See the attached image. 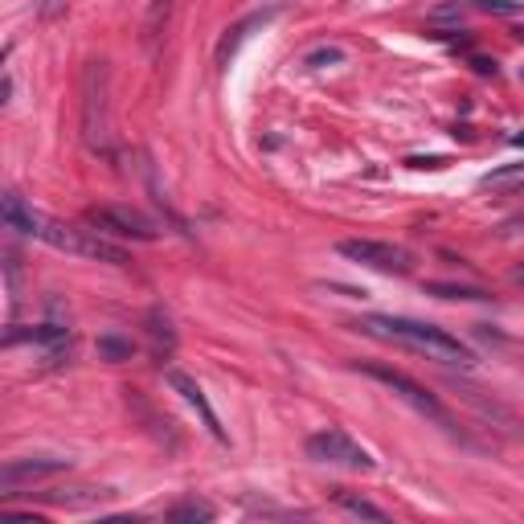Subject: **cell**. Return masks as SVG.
<instances>
[{
	"mask_svg": "<svg viewBox=\"0 0 524 524\" xmlns=\"http://www.w3.org/2000/svg\"><path fill=\"white\" fill-rule=\"evenodd\" d=\"M165 381H168V385L176 389V393H181V398L189 401V406L197 410V414H201L205 430H209V435H214L217 443H230V435H225V427H222V422H217L214 406H209V398H205V389L197 385V381L189 377V373H181V369H168V373H165Z\"/></svg>",
	"mask_w": 524,
	"mask_h": 524,
	"instance_id": "cell-9",
	"label": "cell"
},
{
	"mask_svg": "<svg viewBox=\"0 0 524 524\" xmlns=\"http://www.w3.org/2000/svg\"><path fill=\"white\" fill-rule=\"evenodd\" d=\"M328 62H344V49L324 46V49H311L308 54V66H328Z\"/></svg>",
	"mask_w": 524,
	"mask_h": 524,
	"instance_id": "cell-17",
	"label": "cell"
},
{
	"mask_svg": "<svg viewBox=\"0 0 524 524\" xmlns=\"http://www.w3.org/2000/svg\"><path fill=\"white\" fill-rule=\"evenodd\" d=\"M308 459L332 463V467H349V471H373V467H377V459H373L369 451L360 447V443H352V438L336 427L316 430V435L308 438Z\"/></svg>",
	"mask_w": 524,
	"mask_h": 524,
	"instance_id": "cell-5",
	"label": "cell"
},
{
	"mask_svg": "<svg viewBox=\"0 0 524 524\" xmlns=\"http://www.w3.org/2000/svg\"><path fill=\"white\" fill-rule=\"evenodd\" d=\"M357 328H365L369 336L393 340V344H406V349L422 352L430 360H443V365H463V369L476 365V352L467 349L459 336H451L447 328H435V324L406 320V316H365Z\"/></svg>",
	"mask_w": 524,
	"mask_h": 524,
	"instance_id": "cell-2",
	"label": "cell"
},
{
	"mask_svg": "<svg viewBox=\"0 0 524 524\" xmlns=\"http://www.w3.org/2000/svg\"><path fill=\"white\" fill-rule=\"evenodd\" d=\"M357 369L365 373V377L381 381L389 393H398V398L406 401V406H414L422 418H430V422H438V427H455V422H451V414H447V406H443V401H438L427 385H418L414 377H406L401 369H389V365H377V360H365V365H357Z\"/></svg>",
	"mask_w": 524,
	"mask_h": 524,
	"instance_id": "cell-4",
	"label": "cell"
},
{
	"mask_svg": "<svg viewBox=\"0 0 524 524\" xmlns=\"http://www.w3.org/2000/svg\"><path fill=\"white\" fill-rule=\"evenodd\" d=\"M340 254L349 262H360L369 271H381V275H406L410 271V254L393 242H373V238H344L336 246Z\"/></svg>",
	"mask_w": 524,
	"mask_h": 524,
	"instance_id": "cell-7",
	"label": "cell"
},
{
	"mask_svg": "<svg viewBox=\"0 0 524 524\" xmlns=\"http://www.w3.org/2000/svg\"><path fill=\"white\" fill-rule=\"evenodd\" d=\"M66 467H70V459H9V463L0 467V487H4V495H13L21 484L58 476Z\"/></svg>",
	"mask_w": 524,
	"mask_h": 524,
	"instance_id": "cell-8",
	"label": "cell"
},
{
	"mask_svg": "<svg viewBox=\"0 0 524 524\" xmlns=\"http://www.w3.org/2000/svg\"><path fill=\"white\" fill-rule=\"evenodd\" d=\"M0 217L9 230H21L38 238V242L54 246V250H66V254H82V258H98V262H111V266H127V250L115 242H107V233L98 230H78V225H66L58 217L41 214L33 205H25V197L17 193H4L0 201Z\"/></svg>",
	"mask_w": 524,
	"mask_h": 524,
	"instance_id": "cell-1",
	"label": "cell"
},
{
	"mask_svg": "<svg viewBox=\"0 0 524 524\" xmlns=\"http://www.w3.org/2000/svg\"><path fill=\"white\" fill-rule=\"evenodd\" d=\"M512 148H524V131H520V136H512Z\"/></svg>",
	"mask_w": 524,
	"mask_h": 524,
	"instance_id": "cell-21",
	"label": "cell"
},
{
	"mask_svg": "<svg viewBox=\"0 0 524 524\" xmlns=\"http://www.w3.org/2000/svg\"><path fill=\"white\" fill-rule=\"evenodd\" d=\"M168 9H173V0H156V4H152V13H148V25H144V41L160 38V17H168Z\"/></svg>",
	"mask_w": 524,
	"mask_h": 524,
	"instance_id": "cell-16",
	"label": "cell"
},
{
	"mask_svg": "<svg viewBox=\"0 0 524 524\" xmlns=\"http://www.w3.org/2000/svg\"><path fill=\"white\" fill-rule=\"evenodd\" d=\"M148 336H152V349L156 357H173L176 349V332H173V320H168L160 308L148 311Z\"/></svg>",
	"mask_w": 524,
	"mask_h": 524,
	"instance_id": "cell-11",
	"label": "cell"
},
{
	"mask_svg": "<svg viewBox=\"0 0 524 524\" xmlns=\"http://www.w3.org/2000/svg\"><path fill=\"white\" fill-rule=\"evenodd\" d=\"M406 165H410V168H443L447 160H443V156H410Z\"/></svg>",
	"mask_w": 524,
	"mask_h": 524,
	"instance_id": "cell-19",
	"label": "cell"
},
{
	"mask_svg": "<svg viewBox=\"0 0 524 524\" xmlns=\"http://www.w3.org/2000/svg\"><path fill=\"white\" fill-rule=\"evenodd\" d=\"M95 352H98V360H111V365H119V360H131V357H136V344H131V340H123V336H115V332H107V336H98Z\"/></svg>",
	"mask_w": 524,
	"mask_h": 524,
	"instance_id": "cell-13",
	"label": "cell"
},
{
	"mask_svg": "<svg viewBox=\"0 0 524 524\" xmlns=\"http://www.w3.org/2000/svg\"><path fill=\"white\" fill-rule=\"evenodd\" d=\"M87 222L98 233H115V238H136V242H156L160 238L156 222H148L131 205H95V209H87Z\"/></svg>",
	"mask_w": 524,
	"mask_h": 524,
	"instance_id": "cell-6",
	"label": "cell"
},
{
	"mask_svg": "<svg viewBox=\"0 0 524 524\" xmlns=\"http://www.w3.org/2000/svg\"><path fill=\"white\" fill-rule=\"evenodd\" d=\"M471 66H476L479 74H495V62H487V58H471Z\"/></svg>",
	"mask_w": 524,
	"mask_h": 524,
	"instance_id": "cell-20",
	"label": "cell"
},
{
	"mask_svg": "<svg viewBox=\"0 0 524 524\" xmlns=\"http://www.w3.org/2000/svg\"><path fill=\"white\" fill-rule=\"evenodd\" d=\"M427 292L438 300H492V292L484 287H459V283H427Z\"/></svg>",
	"mask_w": 524,
	"mask_h": 524,
	"instance_id": "cell-14",
	"label": "cell"
},
{
	"mask_svg": "<svg viewBox=\"0 0 524 524\" xmlns=\"http://www.w3.org/2000/svg\"><path fill=\"white\" fill-rule=\"evenodd\" d=\"M479 9H487V13H520L524 4H516V0H479Z\"/></svg>",
	"mask_w": 524,
	"mask_h": 524,
	"instance_id": "cell-18",
	"label": "cell"
},
{
	"mask_svg": "<svg viewBox=\"0 0 524 524\" xmlns=\"http://www.w3.org/2000/svg\"><path fill=\"white\" fill-rule=\"evenodd\" d=\"M168 516H173V520H214V508L197 504V500H185V504L168 508Z\"/></svg>",
	"mask_w": 524,
	"mask_h": 524,
	"instance_id": "cell-15",
	"label": "cell"
},
{
	"mask_svg": "<svg viewBox=\"0 0 524 524\" xmlns=\"http://www.w3.org/2000/svg\"><path fill=\"white\" fill-rule=\"evenodd\" d=\"M82 144L95 156H115L111 144V66L107 58H90L82 66Z\"/></svg>",
	"mask_w": 524,
	"mask_h": 524,
	"instance_id": "cell-3",
	"label": "cell"
},
{
	"mask_svg": "<svg viewBox=\"0 0 524 524\" xmlns=\"http://www.w3.org/2000/svg\"><path fill=\"white\" fill-rule=\"evenodd\" d=\"M275 13L279 9H266V13H254V17H246V21H238V25H233V30H225V38L217 41V66H230V58L233 54H238V46H242L246 38H250L254 30H262V25H266V21L275 17Z\"/></svg>",
	"mask_w": 524,
	"mask_h": 524,
	"instance_id": "cell-10",
	"label": "cell"
},
{
	"mask_svg": "<svg viewBox=\"0 0 524 524\" xmlns=\"http://www.w3.org/2000/svg\"><path fill=\"white\" fill-rule=\"evenodd\" d=\"M332 500H336V504L344 508V512H352V516H365V520H389L385 508L369 504V500H360V495L344 492V487H332Z\"/></svg>",
	"mask_w": 524,
	"mask_h": 524,
	"instance_id": "cell-12",
	"label": "cell"
}]
</instances>
